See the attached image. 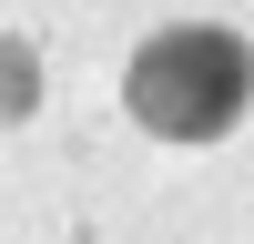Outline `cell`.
I'll use <instances>...</instances> for the list:
<instances>
[{
	"label": "cell",
	"instance_id": "cell-2",
	"mask_svg": "<svg viewBox=\"0 0 254 244\" xmlns=\"http://www.w3.org/2000/svg\"><path fill=\"white\" fill-rule=\"evenodd\" d=\"M41 112V51L0 31V122H31Z\"/></svg>",
	"mask_w": 254,
	"mask_h": 244
},
{
	"label": "cell",
	"instance_id": "cell-1",
	"mask_svg": "<svg viewBox=\"0 0 254 244\" xmlns=\"http://www.w3.org/2000/svg\"><path fill=\"white\" fill-rule=\"evenodd\" d=\"M122 102H132V122L153 142H224L254 102V51L224 20H173V31H153L132 51Z\"/></svg>",
	"mask_w": 254,
	"mask_h": 244
}]
</instances>
